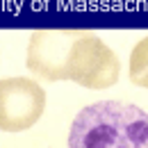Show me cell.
<instances>
[{
    "label": "cell",
    "instance_id": "cell-1",
    "mask_svg": "<svg viewBox=\"0 0 148 148\" xmlns=\"http://www.w3.org/2000/svg\"><path fill=\"white\" fill-rule=\"evenodd\" d=\"M69 148H148V112L121 100H100L77 112Z\"/></svg>",
    "mask_w": 148,
    "mask_h": 148
},
{
    "label": "cell",
    "instance_id": "cell-2",
    "mask_svg": "<svg viewBox=\"0 0 148 148\" xmlns=\"http://www.w3.org/2000/svg\"><path fill=\"white\" fill-rule=\"evenodd\" d=\"M119 57L110 46L91 32H82L75 39L69 64H66V80H73L87 89H107L119 80Z\"/></svg>",
    "mask_w": 148,
    "mask_h": 148
},
{
    "label": "cell",
    "instance_id": "cell-3",
    "mask_svg": "<svg viewBox=\"0 0 148 148\" xmlns=\"http://www.w3.org/2000/svg\"><path fill=\"white\" fill-rule=\"evenodd\" d=\"M46 107V91L30 77L0 80V130L21 132L32 128Z\"/></svg>",
    "mask_w": 148,
    "mask_h": 148
},
{
    "label": "cell",
    "instance_id": "cell-4",
    "mask_svg": "<svg viewBox=\"0 0 148 148\" xmlns=\"http://www.w3.org/2000/svg\"><path fill=\"white\" fill-rule=\"evenodd\" d=\"M75 30H37L27 43V69L43 80H66V64L75 39Z\"/></svg>",
    "mask_w": 148,
    "mask_h": 148
},
{
    "label": "cell",
    "instance_id": "cell-5",
    "mask_svg": "<svg viewBox=\"0 0 148 148\" xmlns=\"http://www.w3.org/2000/svg\"><path fill=\"white\" fill-rule=\"evenodd\" d=\"M130 82L148 89V37L139 39L130 53Z\"/></svg>",
    "mask_w": 148,
    "mask_h": 148
}]
</instances>
